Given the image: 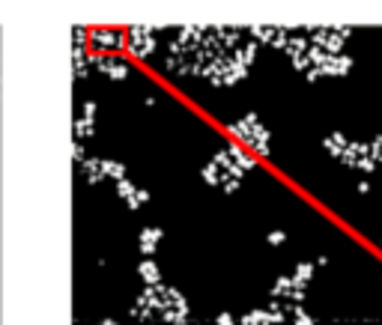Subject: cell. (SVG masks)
I'll use <instances>...</instances> for the list:
<instances>
[{"label": "cell", "mask_w": 382, "mask_h": 325, "mask_svg": "<svg viewBox=\"0 0 382 325\" xmlns=\"http://www.w3.org/2000/svg\"><path fill=\"white\" fill-rule=\"evenodd\" d=\"M137 272H140V275H147V278H144V281H150V284H159V265H153V262H140V268H137Z\"/></svg>", "instance_id": "277c9868"}, {"label": "cell", "mask_w": 382, "mask_h": 325, "mask_svg": "<svg viewBox=\"0 0 382 325\" xmlns=\"http://www.w3.org/2000/svg\"><path fill=\"white\" fill-rule=\"evenodd\" d=\"M90 45L99 48V51H120L126 45V33L108 30V27H96V30H90Z\"/></svg>", "instance_id": "6da1fadb"}, {"label": "cell", "mask_w": 382, "mask_h": 325, "mask_svg": "<svg viewBox=\"0 0 382 325\" xmlns=\"http://www.w3.org/2000/svg\"><path fill=\"white\" fill-rule=\"evenodd\" d=\"M93 63H96L99 72H105V75L114 78V81H120V78H126L128 75V66L123 63V60H117V57H108V54H105V57H96Z\"/></svg>", "instance_id": "7a4b0ae2"}, {"label": "cell", "mask_w": 382, "mask_h": 325, "mask_svg": "<svg viewBox=\"0 0 382 325\" xmlns=\"http://www.w3.org/2000/svg\"><path fill=\"white\" fill-rule=\"evenodd\" d=\"M218 325H233V316H230V313H221V316H218Z\"/></svg>", "instance_id": "8992f818"}, {"label": "cell", "mask_w": 382, "mask_h": 325, "mask_svg": "<svg viewBox=\"0 0 382 325\" xmlns=\"http://www.w3.org/2000/svg\"><path fill=\"white\" fill-rule=\"evenodd\" d=\"M296 316H299V319H296V325H314V319H308V316H305L299 307H296Z\"/></svg>", "instance_id": "5b68a950"}, {"label": "cell", "mask_w": 382, "mask_h": 325, "mask_svg": "<svg viewBox=\"0 0 382 325\" xmlns=\"http://www.w3.org/2000/svg\"><path fill=\"white\" fill-rule=\"evenodd\" d=\"M269 242H275V245H278V242H284V233H272V236H269Z\"/></svg>", "instance_id": "52a82bcc"}, {"label": "cell", "mask_w": 382, "mask_h": 325, "mask_svg": "<svg viewBox=\"0 0 382 325\" xmlns=\"http://www.w3.org/2000/svg\"><path fill=\"white\" fill-rule=\"evenodd\" d=\"M159 239H161L159 230H144V233H140V248H144V251L150 254V251H153V245H156Z\"/></svg>", "instance_id": "3957f363"}]
</instances>
